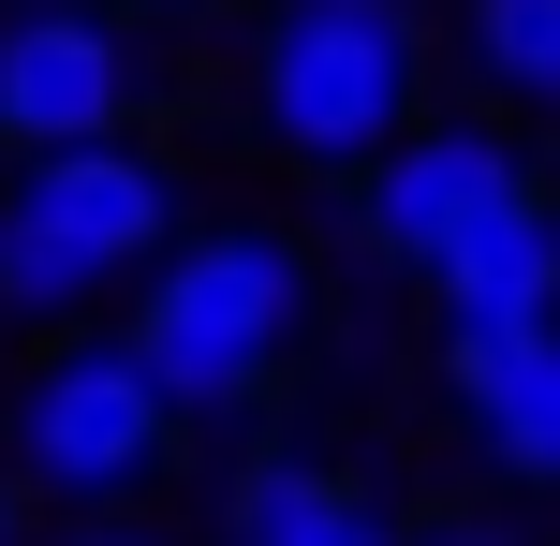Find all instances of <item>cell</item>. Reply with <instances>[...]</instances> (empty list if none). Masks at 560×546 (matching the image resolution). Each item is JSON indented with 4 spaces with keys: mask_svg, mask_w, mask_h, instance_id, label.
Listing matches in <instances>:
<instances>
[{
    "mask_svg": "<svg viewBox=\"0 0 560 546\" xmlns=\"http://www.w3.org/2000/svg\"><path fill=\"white\" fill-rule=\"evenodd\" d=\"M0 546H15V473H0Z\"/></svg>",
    "mask_w": 560,
    "mask_h": 546,
    "instance_id": "obj_14",
    "label": "cell"
},
{
    "mask_svg": "<svg viewBox=\"0 0 560 546\" xmlns=\"http://www.w3.org/2000/svg\"><path fill=\"white\" fill-rule=\"evenodd\" d=\"M59 546H163V532H133V518H104V502H89V518L59 532Z\"/></svg>",
    "mask_w": 560,
    "mask_h": 546,
    "instance_id": "obj_11",
    "label": "cell"
},
{
    "mask_svg": "<svg viewBox=\"0 0 560 546\" xmlns=\"http://www.w3.org/2000/svg\"><path fill=\"white\" fill-rule=\"evenodd\" d=\"M502 193H532V148H516L502 118H413L398 148H369V163H354V236H369L384 266H413V281H428V266H443Z\"/></svg>",
    "mask_w": 560,
    "mask_h": 546,
    "instance_id": "obj_6",
    "label": "cell"
},
{
    "mask_svg": "<svg viewBox=\"0 0 560 546\" xmlns=\"http://www.w3.org/2000/svg\"><path fill=\"white\" fill-rule=\"evenodd\" d=\"M177 236L163 148L89 133V148H15L0 163V325H89L118 281H148Z\"/></svg>",
    "mask_w": 560,
    "mask_h": 546,
    "instance_id": "obj_2",
    "label": "cell"
},
{
    "mask_svg": "<svg viewBox=\"0 0 560 546\" xmlns=\"http://www.w3.org/2000/svg\"><path fill=\"white\" fill-rule=\"evenodd\" d=\"M443 384H457L472 443L516 488H560V325H532V340H443Z\"/></svg>",
    "mask_w": 560,
    "mask_h": 546,
    "instance_id": "obj_8",
    "label": "cell"
},
{
    "mask_svg": "<svg viewBox=\"0 0 560 546\" xmlns=\"http://www.w3.org/2000/svg\"><path fill=\"white\" fill-rule=\"evenodd\" d=\"M148 118V45L118 0H0V148H89Z\"/></svg>",
    "mask_w": 560,
    "mask_h": 546,
    "instance_id": "obj_5",
    "label": "cell"
},
{
    "mask_svg": "<svg viewBox=\"0 0 560 546\" xmlns=\"http://www.w3.org/2000/svg\"><path fill=\"white\" fill-rule=\"evenodd\" d=\"M428 546H516L502 518H443V532H428Z\"/></svg>",
    "mask_w": 560,
    "mask_h": 546,
    "instance_id": "obj_12",
    "label": "cell"
},
{
    "mask_svg": "<svg viewBox=\"0 0 560 546\" xmlns=\"http://www.w3.org/2000/svg\"><path fill=\"white\" fill-rule=\"evenodd\" d=\"M310 340V252L280 222H207V236H163L133 295V355L163 384L177 429H236V414L280 384V355Z\"/></svg>",
    "mask_w": 560,
    "mask_h": 546,
    "instance_id": "obj_1",
    "label": "cell"
},
{
    "mask_svg": "<svg viewBox=\"0 0 560 546\" xmlns=\"http://www.w3.org/2000/svg\"><path fill=\"white\" fill-rule=\"evenodd\" d=\"M222 532H236V546H413L354 473H325V458H252V473L222 488Z\"/></svg>",
    "mask_w": 560,
    "mask_h": 546,
    "instance_id": "obj_9",
    "label": "cell"
},
{
    "mask_svg": "<svg viewBox=\"0 0 560 546\" xmlns=\"http://www.w3.org/2000/svg\"><path fill=\"white\" fill-rule=\"evenodd\" d=\"M163 443H177V414H163V384H148V355H133V325H59L45 355H30V384H15V473L30 488H59V502H118V488H148L163 473Z\"/></svg>",
    "mask_w": 560,
    "mask_h": 546,
    "instance_id": "obj_4",
    "label": "cell"
},
{
    "mask_svg": "<svg viewBox=\"0 0 560 546\" xmlns=\"http://www.w3.org/2000/svg\"><path fill=\"white\" fill-rule=\"evenodd\" d=\"M252 118L280 163L354 177L428 118V0H266L252 15Z\"/></svg>",
    "mask_w": 560,
    "mask_h": 546,
    "instance_id": "obj_3",
    "label": "cell"
},
{
    "mask_svg": "<svg viewBox=\"0 0 560 546\" xmlns=\"http://www.w3.org/2000/svg\"><path fill=\"white\" fill-rule=\"evenodd\" d=\"M118 15H222V0H118Z\"/></svg>",
    "mask_w": 560,
    "mask_h": 546,
    "instance_id": "obj_13",
    "label": "cell"
},
{
    "mask_svg": "<svg viewBox=\"0 0 560 546\" xmlns=\"http://www.w3.org/2000/svg\"><path fill=\"white\" fill-rule=\"evenodd\" d=\"M428 311H443V340H532V325H560V193H502L428 266Z\"/></svg>",
    "mask_w": 560,
    "mask_h": 546,
    "instance_id": "obj_7",
    "label": "cell"
},
{
    "mask_svg": "<svg viewBox=\"0 0 560 546\" xmlns=\"http://www.w3.org/2000/svg\"><path fill=\"white\" fill-rule=\"evenodd\" d=\"M457 59H472L502 104L560 118V0H457Z\"/></svg>",
    "mask_w": 560,
    "mask_h": 546,
    "instance_id": "obj_10",
    "label": "cell"
}]
</instances>
